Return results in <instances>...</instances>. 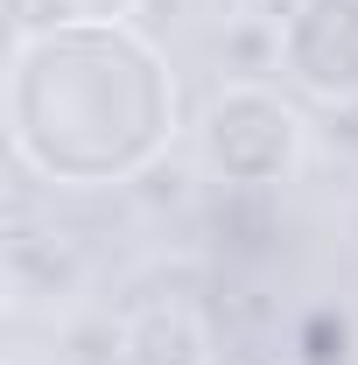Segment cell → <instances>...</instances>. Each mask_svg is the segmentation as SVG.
I'll return each instance as SVG.
<instances>
[{
    "label": "cell",
    "instance_id": "cell-1",
    "mask_svg": "<svg viewBox=\"0 0 358 365\" xmlns=\"http://www.w3.org/2000/svg\"><path fill=\"white\" fill-rule=\"evenodd\" d=\"M211 337L190 309H155V317H134L127 323V365H204Z\"/></svg>",
    "mask_w": 358,
    "mask_h": 365
}]
</instances>
